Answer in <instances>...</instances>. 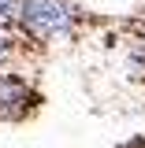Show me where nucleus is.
Here are the masks:
<instances>
[{
  "label": "nucleus",
  "instance_id": "nucleus-1",
  "mask_svg": "<svg viewBox=\"0 0 145 148\" xmlns=\"http://www.w3.org/2000/svg\"><path fill=\"white\" fill-rule=\"evenodd\" d=\"M19 22H22L26 34L49 41V37H60L71 30V8L63 0H22Z\"/></svg>",
  "mask_w": 145,
  "mask_h": 148
},
{
  "label": "nucleus",
  "instance_id": "nucleus-3",
  "mask_svg": "<svg viewBox=\"0 0 145 148\" xmlns=\"http://www.w3.org/2000/svg\"><path fill=\"white\" fill-rule=\"evenodd\" d=\"M19 15H22V0H0V26L15 22Z\"/></svg>",
  "mask_w": 145,
  "mask_h": 148
},
{
  "label": "nucleus",
  "instance_id": "nucleus-2",
  "mask_svg": "<svg viewBox=\"0 0 145 148\" xmlns=\"http://www.w3.org/2000/svg\"><path fill=\"white\" fill-rule=\"evenodd\" d=\"M30 92L19 78H0V119H19L26 111Z\"/></svg>",
  "mask_w": 145,
  "mask_h": 148
},
{
  "label": "nucleus",
  "instance_id": "nucleus-4",
  "mask_svg": "<svg viewBox=\"0 0 145 148\" xmlns=\"http://www.w3.org/2000/svg\"><path fill=\"white\" fill-rule=\"evenodd\" d=\"M4 56H8V41L0 37V59H4Z\"/></svg>",
  "mask_w": 145,
  "mask_h": 148
}]
</instances>
